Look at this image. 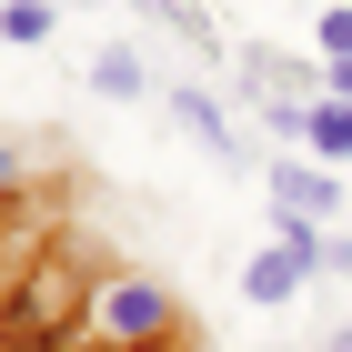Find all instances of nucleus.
<instances>
[{
    "instance_id": "nucleus-1",
    "label": "nucleus",
    "mask_w": 352,
    "mask_h": 352,
    "mask_svg": "<svg viewBox=\"0 0 352 352\" xmlns=\"http://www.w3.org/2000/svg\"><path fill=\"white\" fill-rule=\"evenodd\" d=\"M81 342H101V352H191V322H182V302H171L162 272L111 262L101 292H91V332Z\"/></svg>"
},
{
    "instance_id": "nucleus-2",
    "label": "nucleus",
    "mask_w": 352,
    "mask_h": 352,
    "mask_svg": "<svg viewBox=\"0 0 352 352\" xmlns=\"http://www.w3.org/2000/svg\"><path fill=\"white\" fill-rule=\"evenodd\" d=\"M232 81H242V101L262 111V131L302 151V131H312V101H322V71H312V60H282L272 41H242V51H232Z\"/></svg>"
},
{
    "instance_id": "nucleus-3",
    "label": "nucleus",
    "mask_w": 352,
    "mask_h": 352,
    "mask_svg": "<svg viewBox=\"0 0 352 352\" xmlns=\"http://www.w3.org/2000/svg\"><path fill=\"white\" fill-rule=\"evenodd\" d=\"M162 111L182 121L191 141H201V151H212V162H232V171H252V162H262V141H252V121H232L212 81H162Z\"/></svg>"
},
{
    "instance_id": "nucleus-4",
    "label": "nucleus",
    "mask_w": 352,
    "mask_h": 352,
    "mask_svg": "<svg viewBox=\"0 0 352 352\" xmlns=\"http://www.w3.org/2000/svg\"><path fill=\"white\" fill-rule=\"evenodd\" d=\"M262 191H272V212L322 221V232L342 221V201H352V191H342V171H322L312 151H272V162H262Z\"/></svg>"
},
{
    "instance_id": "nucleus-5",
    "label": "nucleus",
    "mask_w": 352,
    "mask_h": 352,
    "mask_svg": "<svg viewBox=\"0 0 352 352\" xmlns=\"http://www.w3.org/2000/svg\"><path fill=\"white\" fill-rule=\"evenodd\" d=\"M302 282H312V272H302V262H292L282 242H272V252H252V262H242V302H252V312H282V302H292Z\"/></svg>"
},
{
    "instance_id": "nucleus-6",
    "label": "nucleus",
    "mask_w": 352,
    "mask_h": 352,
    "mask_svg": "<svg viewBox=\"0 0 352 352\" xmlns=\"http://www.w3.org/2000/svg\"><path fill=\"white\" fill-rule=\"evenodd\" d=\"M91 91L101 101H151V60L131 41H111V51H91Z\"/></svg>"
},
{
    "instance_id": "nucleus-7",
    "label": "nucleus",
    "mask_w": 352,
    "mask_h": 352,
    "mask_svg": "<svg viewBox=\"0 0 352 352\" xmlns=\"http://www.w3.org/2000/svg\"><path fill=\"white\" fill-rule=\"evenodd\" d=\"M302 151H312V162L322 171H352V101H312V131H302Z\"/></svg>"
},
{
    "instance_id": "nucleus-8",
    "label": "nucleus",
    "mask_w": 352,
    "mask_h": 352,
    "mask_svg": "<svg viewBox=\"0 0 352 352\" xmlns=\"http://www.w3.org/2000/svg\"><path fill=\"white\" fill-rule=\"evenodd\" d=\"M51 30H60V0H0V41L10 51H41Z\"/></svg>"
},
{
    "instance_id": "nucleus-9",
    "label": "nucleus",
    "mask_w": 352,
    "mask_h": 352,
    "mask_svg": "<svg viewBox=\"0 0 352 352\" xmlns=\"http://www.w3.org/2000/svg\"><path fill=\"white\" fill-rule=\"evenodd\" d=\"M312 51H322V60H352V10H342V0L312 21Z\"/></svg>"
},
{
    "instance_id": "nucleus-10",
    "label": "nucleus",
    "mask_w": 352,
    "mask_h": 352,
    "mask_svg": "<svg viewBox=\"0 0 352 352\" xmlns=\"http://www.w3.org/2000/svg\"><path fill=\"white\" fill-rule=\"evenodd\" d=\"M21 191H30V162H21V141H0V221L21 212Z\"/></svg>"
},
{
    "instance_id": "nucleus-11",
    "label": "nucleus",
    "mask_w": 352,
    "mask_h": 352,
    "mask_svg": "<svg viewBox=\"0 0 352 352\" xmlns=\"http://www.w3.org/2000/svg\"><path fill=\"white\" fill-rule=\"evenodd\" d=\"M322 91H332V101H352V60H322Z\"/></svg>"
},
{
    "instance_id": "nucleus-12",
    "label": "nucleus",
    "mask_w": 352,
    "mask_h": 352,
    "mask_svg": "<svg viewBox=\"0 0 352 352\" xmlns=\"http://www.w3.org/2000/svg\"><path fill=\"white\" fill-rule=\"evenodd\" d=\"M332 282H352V232H332Z\"/></svg>"
},
{
    "instance_id": "nucleus-13",
    "label": "nucleus",
    "mask_w": 352,
    "mask_h": 352,
    "mask_svg": "<svg viewBox=\"0 0 352 352\" xmlns=\"http://www.w3.org/2000/svg\"><path fill=\"white\" fill-rule=\"evenodd\" d=\"M312 352H352V322H332V332H322V342H312Z\"/></svg>"
},
{
    "instance_id": "nucleus-14",
    "label": "nucleus",
    "mask_w": 352,
    "mask_h": 352,
    "mask_svg": "<svg viewBox=\"0 0 352 352\" xmlns=\"http://www.w3.org/2000/svg\"><path fill=\"white\" fill-rule=\"evenodd\" d=\"M71 352H101V342H71Z\"/></svg>"
},
{
    "instance_id": "nucleus-15",
    "label": "nucleus",
    "mask_w": 352,
    "mask_h": 352,
    "mask_svg": "<svg viewBox=\"0 0 352 352\" xmlns=\"http://www.w3.org/2000/svg\"><path fill=\"white\" fill-rule=\"evenodd\" d=\"M60 10H81V0H60Z\"/></svg>"
},
{
    "instance_id": "nucleus-16",
    "label": "nucleus",
    "mask_w": 352,
    "mask_h": 352,
    "mask_svg": "<svg viewBox=\"0 0 352 352\" xmlns=\"http://www.w3.org/2000/svg\"><path fill=\"white\" fill-rule=\"evenodd\" d=\"M0 352H21V342H0Z\"/></svg>"
}]
</instances>
